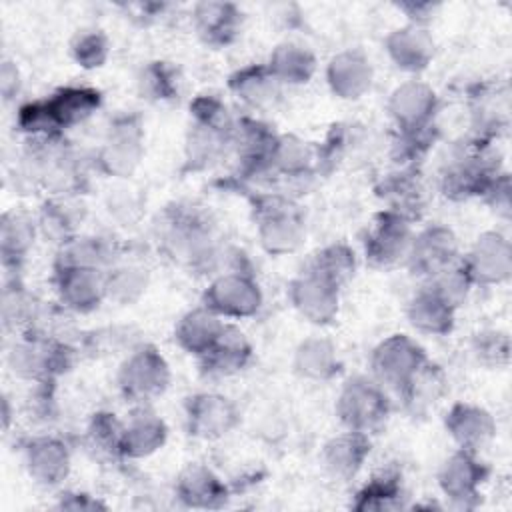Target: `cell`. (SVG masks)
<instances>
[{"instance_id":"6da1fadb","label":"cell","mask_w":512,"mask_h":512,"mask_svg":"<svg viewBox=\"0 0 512 512\" xmlns=\"http://www.w3.org/2000/svg\"><path fill=\"white\" fill-rule=\"evenodd\" d=\"M68 352L70 350L54 338L28 334L14 342L8 364L16 376L34 384H48L52 376L66 370Z\"/></svg>"},{"instance_id":"7a4b0ae2","label":"cell","mask_w":512,"mask_h":512,"mask_svg":"<svg viewBox=\"0 0 512 512\" xmlns=\"http://www.w3.org/2000/svg\"><path fill=\"white\" fill-rule=\"evenodd\" d=\"M338 414L348 430L366 434L384 422L388 414V402L384 392L374 382L358 378L350 380L342 390L338 400Z\"/></svg>"},{"instance_id":"3957f363","label":"cell","mask_w":512,"mask_h":512,"mask_svg":"<svg viewBox=\"0 0 512 512\" xmlns=\"http://www.w3.org/2000/svg\"><path fill=\"white\" fill-rule=\"evenodd\" d=\"M168 384V366L152 348L136 350L120 370V388L134 402H150Z\"/></svg>"},{"instance_id":"277c9868","label":"cell","mask_w":512,"mask_h":512,"mask_svg":"<svg viewBox=\"0 0 512 512\" xmlns=\"http://www.w3.org/2000/svg\"><path fill=\"white\" fill-rule=\"evenodd\" d=\"M422 364V350L412 340L398 334L382 342L372 356V366L380 382H386L398 390L406 386Z\"/></svg>"},{"instance_id":"5b68a950","label":"cell","mask_w":512,"mask_h":512,"mask_svg":"<svg viewBox=\"0 0 512 512\" xmlns=\"http://www.w3.org/2000/svg\"><path fill=\"white\" fill-rule=\"evenodd\" d=\"M260 306L258 286L244 274H226L206 292V308L224 316H250Z\"/></svg>"},{"instance_id":"8992f818","label":"cell","mask_w":512,"mask_h":512,"mask_svg":"<svg viewBox=\"0 0 512 512\" xmlns=\"http://www.w3.org/2000/svg\"><path fill=\"white\" fill-rule=\"evenodd\" d=\"M24 466L28 476L46 488L58 486L70 470V456L66 446L50 436L32 438L24 448Z\"/></svg>"},{"instance_id":"52a82bcc","label":"cell","mask_w":512,"mask_h":512,"mask_svg":"<svg viewBox=\"0 0 512 512\" xmlns=\"http://www.w3.org/2000/svg\"><path fill=\"white\" fill-rule=\"evenodd\" d=\"M410 244L412 236L408 228V218L388 210L380 216L366 240V256L374 264L388 266L398 262L402 256H408Z\"/></svg>"},{"instance_id":"ba28073f","label":"cell","mask_w":512,"mask_h":512,"mask_svg":"<svg viewBox=\"0 0 512 512\" xmlns=\"http://www.w3.org/2000/svg\"><path fill=\"white\" fill-rule=\"evenodd\" d=\"M338 286L320 278L314 272H306L292 284V298L296 308L312 322H328L338 308Z\"/></svg>"},{"instance_id":"9c48e42d","label":"cell","mask_w":512,"mask_h":512,"mask_svg":"<svg viewBox=\"0 0 512 512\" xmlns=\"http://www.w3.org/2000/svg\"><path fill=\"white\" fill-rule=\"evenodd\" d=\"M454 238L444 228H430L418 238H412L408 258L418 274L434 278L452 264Z\"/></svg>"},{"instance_id":"30bf717a","label":"cell","mask_w":512,"mask_h":512,"mask_svg":"<svg viewBox=\"0 0 512 512\" xmlns=\"http://www.w3.org/2000/svg\"><path fill=\"white\" fill-rule=\"evenodd\" d=\"M58 292L66 306L86 312L106 294L104 276L92 268H56Z\"/></svg>"},{"instance_id":"8fae6325","label":"cell","mask_w":512,"mask_h":512,"mask_svg":"<svg viewBox=\"0 0 512 512\" xmlns=\"http://www.w3.org/2000/svg\"><path fill=\"white\" fill-rule=\"evenodd\" d=\"M188 422L190 430L196 436L218 438L234 426L236 412L228 398L216 394H200L196 398H190Z\"/></svg>"},{"instance_id":"7c38bea8","label":"cell","mask_w":512,"mask_h":512,"mask_svg":"<svg viewBox=\"0 0 512 512\" xmlns=\"http://www.w3.org/2000/svg\"><path fill=\"white\" fill-rule=\"evenodd\" d=\"M478 482H482V468L464 448L444 462L440 472V488L456 506H470L468 502L476 498Z\"/></svg>"},{"instance_id":"4fadbf2b","label":"cell","mask_w":512,"mask_h":512,"mask_svg":"<svg viewBox=\"0 0 512 512\" xmlns=\"http://www.w3.org/2000/svg\"><path fill=\"white\" fill-rule=\"evenodd\" d=\"M176 494L190 508H220L226 502V486L208 468H186L176 484Z\"/></svg>"},{"instance_id":"5bb4252c","label":"cell","mask_w":512,"mask_h":512,"mask_svg":"<svg viewBox=\"0 0 512 512\" xmlns=\"http://www.w3.org/2000/svg\"><path fill=\"white\" fill-rule=\"evenodd\" d=\"M36 224L28 214L8 210L2 214V264L8 272H16L20 264L26 260L32 244H34Z\"/></svg>"},{"instance_id":"9a60e30c","label":"cell","mask_w":512,"mask_h":512,"mask_svg":"<svg viewBox=\"0 0 512 512\" xmlns=\"http://www.w3.org/2000/svg\"><path fill=\"white\" fill-rule=\"evenodd\" d=\"M166 438L164 422L146 408H140L130 416V422L122 432V454L130 458H142L156 452Z\"/></svg>"},{"instance_id":"2e32d148","label":"cell","mask_w":512,"mask_h":512,"mask_svg":"<svg viewBox=\"0 0 512 512\" xmlns=\"http://www.w3.org/2000/svg\"><path fill=\"white\" fill-rule=\"evenodd\" d=\"M390 110L402 130L426 128L434 112V92L422 84H404L392 94Z\"/></svg>"},{"instance_id":"e0dca14e","label":"cell","mask_w":512,"mask_h":512,"mask_svg":"<svg viewBox=\"0 0 512 512\" xmlns=\"http://www.w3.org/2000/svg\"><path fill=\"white\" fill-rule=\"evenodd\" d=\"M368 450L370 444L366 440V434L348 430V434L334 438L326 446L324 464L332 476L348 480L362 468Z\"/></svg>"},{"instance_id":"ac0fdd59","label":"cell","mask_w":512,"mask_h":512,"mask_svg":"<svg viewBox=\"0 0 512 512\" xmlns=\"http://www.w3.org/2000/svg\"><path fill=\"white\" fill-rule=\"evenodd\" d=\"M248 356H250V346L244 334L238 332L236 328L224 326L220 336L212 344V348L202 358L206 362V368L212 374L228 376L242 370V366L248 362Z\"/></svg>"},{"instance_id":"d6986e66","label":"cell","mask_w":512,"mask_h":512,"mask_svg":"<svg viewBox=\"0 0 512 512\" xmlns=\"http://www.w3.org/2000/svg\"><path fill=\"white\" fill-rule=\"evenodd\" d=\"M222 328L224 324L216 318L212 310H194L180 320L176 328V338L190 354L204 356L220 336Z\"/></svg>"},{"instance_id":"ffe728a7","label":"cell","mask_w":512,"mask_h":512,"mask_svg":"<svg viewBox=\"0 0 512 512\" xmlns=\"http://www.w3.org/2000/svg\"><path fill=\"white\" fill-rule=\"evenodd\" d=\"M46 102L58 128L62 130L86 120L98 108L100 96L88 88H64Z\"/></svg>"},{"instance_id":"44dd1931","label":"cell","mask_w":512,"mask_h":512,"mask_svg":"<svg viewBox=\"0 0 512 512\" xmlns=\"http://www.w3.org/2000/svg\"><path fill=\"white\" fill-rule=\"evenodd\" d=\"M452 306L454 304H450L442 294L428 286L410 302V320L424 332L442 334L450 330Z\"/></svg>"},{"instance_id":"7402d4cb","label":"cell","mask_w":512,"mask_h":512,"mask_svg":"<svg viewBox=\"0 0 512 512\" xmlns=\"http://www.w3.org/2000/svg\"><path fill=\"white\" fill-rule=\"evenodd\" d=\"M368 64L370 62H366L358 54H342L334 58L328 72L332 90L338 92L342 98H358L362 92L368 90L372 80Z\"/></svg>"},{"instance_id":"603a6c76","label":"cell","mask_w":512,"mask_h":512,"mask_svg":"<svg viewBox=\"0 0 512 512\" xmlns=\"http://www.w3.org/2000/svg\"><path fill=\"white\" fill-rule=\"evenodd\" d=\"M260 234L264 246L270 252H290L302 238V226L294 214L274 206V210L268 212L262 220Z\"/></svg>"},{"instance_id":"cb8c5ba5","label":"cell","mask_w":512,"mask_h":512,"mask_svg":"<svg viewBox=\"0 0 512 512\" xmlns=\"http://www.w3.org/2000/svg\"><path fill=\"white\" fill-rule=\"evenodd\" d=\"M138 142L140 138H138L136 126L124 124L116 128L114 136L106 142V148L102 150V156H100L106 170L114 174L130 172L138 162V154H140Z\"/></svg>"},{"instance_id":"d4e9b609","label":"cell","mask_w":512,"mask_h":512,"mask_svg":"<svg viewBox=\"0 0 512 512\" xmlns=\"http://www.w3.org/2000/svg\"><path fill=\"white\" fill-rule=\"evenodd\" d=\"M446 424L452 436L462 444L464 450H470L474 444L482 442L490 434L486 414L468 406H456L450 412V418Z\"/></svg>"},{"instance_id":"484cf974","label":"cell","mask_w":512,"mask_h":512,"mask_svg":"<svg viewBox=\"0 0 512 512\" xmlns=\"http://www.w3.org/2000/svg\"><path fill=\"white\" fill-rule=\"evenodd\" d=\"M402 506V488L398 478L380 476L372 478L356 496L354 508L358 510H392Z\"/></svg>"},{"instance_id":"4316f807","label":"cell","mask_w":512,"mask_h":512,"mask_svg":"<svg viewBox=\"0 0 512 512\" xmlns=\"http://www.w3.org/2000/svg\"><path fill=\"white\" fill-rule=\"evenodd\" d=\"M272 74L278 82H306L314 72V58L296 46H284L270 62Z\"/></svg>"},{"instance_id":"83f0119b","label":"cell","mask_w":512,"mask_h":512,"mask_svg":"<svg viewBox=\"0 0 512 512\" xmlns=\"http://www.w3.org/2000/svg\"><path fill=\"white\" fill-rule=\"evenodd\" d=\"M232 88L240 94L242 100L262 106L270 100H274L278 90V78L272 74V70H244L238 74V78L232 80Z\"/></svg>"},{"instance_id":"f1b7e54d","label":"cell","mask_w":512,"mask_h":512,"mask_svg":"<svg viewBox=\"0 0 512 512\" xmlns=\"http://www.w3.org/2000/svg\"><path fill=\"white\" fill-rule=\"evenodd\" d=\"M310 272L340 286L354 272V254L344 246H330L316 256Z\"/></svg>"},{"instance_id":"f546056e","label":"cell","mask_w":512,"mask_h":512,"mask_svg":"<svg viewBox=\"0 0 512 512\" xmlns=\"http://www.w3.org/2000/svg\"><path fill=\"white\" fill-rule=\"evenodd\" d=\"M298 370L310 378H326L334 372V350L324 340H308L298 350Z\"/></svg>"},{"instance_id":"4dcf8cb0","label":"cell","mask_w":512,"mask_h":512,"mask_svg":"<svg viewBox=\"0 0 512 512\" xmlns=\"http://www.w3.org/2000/svg\"><path fill=\"white\" fill-rule=\"evenodd\" d=\"M430 46L424 44L420 34H398L396 40L390 44V54L398 62V66L406 70H418L426 66L430 58Z\"/></svg>"},{"instance_id":"1f68e13d","label":"cell","mask_w":512,"mask_h":512,"mask_svg":"<svg viewBox=\"0 0 512 512\" xmlns=\"http://www.w3.org/2000/svg\"><path fill=\"white\" fill-rule=\"evenodd\" d=\"M140 272L142 270L132 268V266L110 270L104 276L106 294H110L114 298H122V300L136 298L142 292V288L146 286V280H144V276Z\"/></svg>"},{"instance_id":"d6a6232c","label":"cell","mask_w":512,"mask_h":512,"mask_svg":"<svg viewBox=\"0 0 512 512\" xmlns=\"http://www.w3.org/2000/svg\"><path fill=\"white\" fill-rule=\"evenodd\" d=\"M74 56L76 60L86 66V68H94L100 66L106 58V42L102 36L98 34H86L82 36L76 44H74Z\"/></svg>"},{"instance_id":"836d02e7","label":"cell","mask_w":512,"mask_h":512,"mask_svg":"<svg viewBox=\"0 0 512 512\" xmlns=\"http://www.w3.org/2000/svg\"><path fill=\"white\" fill-rule=\"evenodd\" d=\"M142 84V94H148L146 98H156V100H164L170 98V94L174 92V82L172 76L160 66H152L146 70V74L140 80Z\"/></svg>"},{"instance_id":"e575fe53","label":"cell","mask_w":512,"mask_h":512,"mask_svg":"<svg viewBox=\"0 0 512 512\" xmlns=\"http://www.w3.org/2000/svg\"><path fill=\"white\" fill-rule=\"evenodd\" d=\"M60 508H68V510H96V508H104V506L98 500L90 498L88 494H62Z\"/></svg>"},{"instance_id":"d590c367","label":"cell","mask_w":512,"mask_h":512,"mask_svg":"<svg viewBox=\"0 0 512 512\" xmlns=\"http://www.w3.org/2000/svg\"><path fill=\"white\" fill-rule=\"evenodd\" d=\"M0 88H2V94H4V98L8 100V98H12V94H16L18 92V70H16V66H12V62H4L2 64V72H0Z\"/></svg>"}]
</instances>
